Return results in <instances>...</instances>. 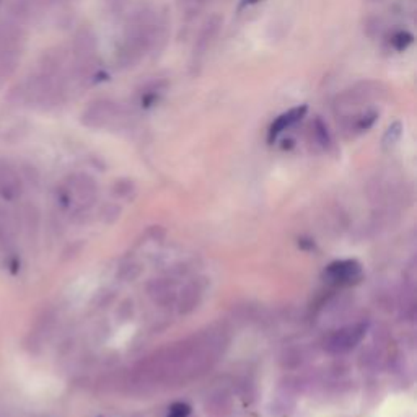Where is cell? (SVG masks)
I'll list each match as a JSON object with an SVG mask.
<instances>
[{
  "label": "cell",
  "mask_w": 417,
  "mask_h": 417,
  "mask_svg": "<svg viewBox=\"0 0 417 417\" xmlns=\"http://www.w3.org/2000/svg\"><path fill=\"white\" fill-rule=\"evenodd\" d=\"M188 414H189V406L183 404V403H178V404L171 406L170 414H168V417H186Z\"/></svg>",
  "instance_id": "9a60e30c"
},
{
  "label": "cell",
  "mask_w": 417,
  "mask_h": 417,
  "mask_svg": "<svg viewBox=\"0 0 417 417\" xmlns=\"http://www.w3.org/2000/svg\"><path fill=\"white\" fill-rule=\"evenodd\" d=\"M392 42L398 51H403L411 45V42H413V35L406 33V31H399V33H396L392 38Z\"/></svg>",
  "instance_id": "5bb4252c"
},
{
  "label": "cell",
  "mask_w": 417,
  "mask_h": 417,
  "mask_svg": "<svg viewBox=\"0 0 417 417\" xmlns=\"http://www.w3.org/2000/svg\"><path fill=\"white\" fill-rule=\"evenodd\" d=\"M365 334L364 324H352V326L343 328L339 331H336L331 338L328 339L326 349L331 354H344L350 349H354L357 344L360 343L362 338Z\"/></svg>",
  "instance_id": "ba28073f"
},
{
  "label": "cell",
  "mask_w": 417,
  "mask_h": 417,
  "mask_svg": "<svg viewBox=\"0 0 417 417\" xmlns=\"http://www.w3.org/2000/svg\"><path fill=\"white\" fill-rule=\"evenodd\" d=\"M383 95L382 85L377 82H360L344 90L334 101V108L341 118L350 116L367 108H373L372 103L380 100Z\"/></svg>",
  "instance_id": "3957f363"
},
{
  "label": "cell",
  "mask_w": 417,
  "mask_h": 417,
  "mask_svg": "<svg viewBox=\"0 0 417 417\" xmlns=\"http://www.w3.org/2000/svg\"><path fill=\"white\" fill-rule=\"evenodd\" d=\"M258 2H259V0H243L241 5H243V7H248V5H254V4H258Z\"/></svg>",
  "instance_id": "e0dca14e"
},
{
  "label": "cell",
  "mask_w": 417,
  "mask_h": 417,
  "mask_svg": "<svg viewBox=\"0 0 417 417\" xmlns=\"http://www.w3.org/2000/svg\"><path fill=\"white\" fill-rule=\"evenodd\" d=\"M326 278L334 284L349 285L359 282L362 278V266L354 259H345V261L333 263L326 269Z\"/></svg>",
  "instance_id": "9c48e42d"
},
{
  "label": "cell",
  "mask_w": 417,
  "mask_h": 417,
  "mask_svg": "<svg viewBox=\"0 0 417 417\" xmlns=\"http://www.w3.org/2000/svg\"><path fill=\"white\" fill-rule=\"evenodd\" d=\"M305 113H307V106H300V108H294V110L284 113V115H280L269 129V139L270 140L275 139L279 134H282L284 131H287V129L294 126V124L299 122Z\"/></svg>",
  "instance_id": "30bf717a"
},
{
  "label": "cell",
  "mask_w": 417,
  "mask_h": 417,
  "mask_svg": "<svg viewBox=\"0 0 417 417\" xmlns=\"http://www.w3.org/2000/svg\"><path fill=\"white\" fill-rule=\"evenodd\" d=\"M401 137H403V124H401L399 121H394L392 126L384 131L383 140H382L383 149H387V150L394 149L399 144Z\"/></svg>",
  "instance_id": "7c38bea8"
},
{
  "label": "cell",
  "mask_w": 417,
  "mask_h": 417,
  "mask_svg": "<svg viewBox=\"0 0 417 417\" xmlns=\"http://www.w3.org/2000/svg\"><path fill=\"white\" fill-rule=\"evenodd\" d=\"M25 47V33L17 25H0V85L15 74Z\"/></svg>",
  "instance_id": "7a4b0ae2"
},
{
  "label": "cell",
  "mask_w": 417,
  "mask_h": 417,
  "mask_svg": "<svg viewBox=\"0 0 417 417\" xmlns=\"http://www.w3.org/2000/svg\"><path fill=\"white\" fill-rule=\"evenodd\" d=\"M312 134L313 137H315L316 142L321 145V147H328L329 145V134H328V129L324 126V122L321 119H315L312 124Z\"/></svg>",
  "instance_id": "4fadbf2b"
},
{
  "label": "cell",
  "mask_w": 417,
  "mask_h": 417,
  "mask_svg": "<svg viewBox=\"0 0 417 417\" xmlns=\"http://www.w3.org/2000/svg\"><path fill=\"white\" fill-rule=\"evenodd\" d=\"M25 191L23 176L17 166L0 160V200L13 204L21 199Z\"/></svg>",
  "instance_id": "8992f818"
},
{
  "label": "cell",
  "mask_w": 417,
  "mask_h": 417,
  "mask_svg": "<svg viewBox=\"0 0 417 417\" xmlns=\"http://www.w3.org/2000/svg\"><path fill=\"white\" fill-rule=\"evenodd\" d=\"M200 299V294L198 290L196 285H188L184 287V290L181 292V299H180V310L183 313H188L196 308V305L199 303Z\"/></svg>",
  "instance_id": "8fae6325"
},
{
  "label": "cell",
  "mask_w": 417,
  "mask_h": 417,
  "mask_svg": "<svg viewBox=\"0 0 417 417\" xmlns=\"http://www.w3.org/2000/svg\"><path fill=\"white\" fill-rule=\"evenodd\" d=\"M161 35H164V21L159 15L150 10L135 13L116 50V66L119 69L137 66L156 46Z\"/></svg>",
  "instance_id": "6da1fadb"
},
{
  "label": "cell",
  "mask_w": 417,
  "mask_h": 417,
  "mask_svg": "<svg viewBox=\"0 0 417 417\" xmlns=\"http://www.w3.org/2000/svg\"><path fill=\"white\" fill-rule=\"evenodd\" d=\"M126 4H127V0H110V7L113 10H121Z\"/></svg>",
  "instance_id": "2e32d148"
},
{
  "label": "cell",
  "mask_w": 417,
  "mask_h": 417,
  "mask_svg": "<svg viewBox=\"0 0 417 417\" xmlns=\"http://www.w3.org/2000/svg\"><path fill=\"white\" fill-rule=\"evenodd\" d=\"M222 25H224V20H222L220 15H210V17L204 21L202 26H200L193 47V57L196 59V61L202 59L205 54L209 52L210 47H212L220 33Z\"/></svg>",
  "instance_id": "52a82bcc"
},
{
  "label": "cell",
  "mask_w": 417,
  "mask_h": 417,
  "mask_svg": "<svg viewBox=\"0 0 417 417\" xmlns=\"http://www.w3.org/2000/svg\"><path fill=\"white\" fill-rule=\"evenodd\" d=\"M122 118V110L118 103L101 98L91 101L85 108L80 121L85 127L88 129H105L111 127L113 124L118 122Z\"/></svg>",
  "instance_id": "5b68a950"
},
{
  "label": "cell",
  "mask_w": 417,
  "mask_h": 417,
  "mask_svg": "<svg viewBox=\"0 0 417 417\" xmlns=\"http://www.w3.org/2000/svg\"><path fill=\"white\" fill-rule=\"evenodd\" d=\"M59 194H61L66 205H74V207L82 209L95 200L96 183L93 178L85 175V173H75V175H70L64 181Z\"/></svg>",
  "instance_id": "277c9868"
}]
</instances>
